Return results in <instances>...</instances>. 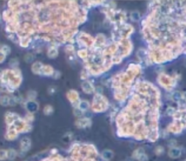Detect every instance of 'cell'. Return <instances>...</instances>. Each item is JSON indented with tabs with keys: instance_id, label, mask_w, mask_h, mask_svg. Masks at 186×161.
Segmentation results:
<instances>
[{
	"instance_id": "obj_2",
	"label": "cell",
	"mask_w": 186,
	"mask_h": 161,
	"mask_svg": "<svg viewBox=\"0 0 186 161\" xmlns=\"http://www.w3.org/2000/svg\"><path fill=\"white\" fill-rule=\"evenodd\" d=\"M177 76H171L165 73H159L157 76L158 84L167 91H172L177 82Z\"/></svg>"
},
{
	"instance_id": "obj_4",
	"label": "cell",
	"mask_w": 186,
	"mask_h": 161,
	"mask_svg": "<svg viewBox=\"0 0 186 161\" xmlns=\"http://www.w3.org/2000/svg\"><path fill=\"white\" fill-rule=\"evenodd\" d=\"M133 158L137 159L138 161H148V158L145 154V150L143 148H137L133 152Z\"/></svg>"
},
{
	"instance_id": "obj_9",
	"label": "cell",
	"mask_w": 186,
	"mask_h": 161,
	"mask_svg": "<svg viewBox=\"0 0 186 161\" xmlns=\"http://www.w3.org/2000/svg\"><path fill=\"white\" fill-rule=\"evenodd\" d=\"M167 113H168L169 115H173L174 114H175V110L174 109L173 107H169L167 110Z\"/></svg>"
},
{
	"instance_id": "obj_1",
	"label": "cell",
	"mask_w": 186,
	"mask_h": 161,
	"mask_svg": "<svg viewBox=\"0 0 186 161\" xmlns=\"http://www.w3.org/2000/svg\"><path fill=\"white\" fill-rule=\"evenodd\" d=\"M141 73V67L138 64L131 63L126 71L119 73L114 78V87L115 91V98L118 100L123 101L128 97L129 91L132 86L133 81Z\"/></svg>"
},
{
	"instance_id": "obj_7",
	"label": "cell",
	"mask_w": 186,
	"mask_h": 161,
	"mask_svg": "<svg viewBox=\"0 0 186 161\" xmlns=\"http://www.w3.org/2000/svg\"><path fill=\"white\" fill-rule=\"evenodd\" d=\"M130 19L134 22L139 21L140 19V13L137 10H134L130 13Z\"/></svg>"
},
{
	"instance_id": "obj_11",
	"label": "cell",
	"mask_w": 186,
	"mask_h": 161,
	"mask_svg": "<svg viewBox=\"0 0 186 161\" xmlns=\"http://www.w3.org/2000/svg\"><path fill=\"white\" fill-rule=\"evenodd\" d=\"M184 161H186V159H185V160H184Z\"/></svg>"
},
{
	"instance_id": "obj_5",
	"label": "cell",
	"mask_w": 186,
	"mask_h": 161,
	"mask_svg": "<svg viewBox=\"0 0 186 161\" xmlns=\"http://www.w3.org/2000/svg\"><path fill=\"white\" fill-rule=\"evenodd\" d=\"M181 150L179 147H172L169 149L168 152V155L171 158H178L181 156Z\"/></svg>"
},
{
	"instance_id": "obj_12",
	"label": "cell",
	"mask_w": 186,
	"mask_h": 161,
	"mask_svg": "<svg viewBox=\"0 0 186 161\" xmlns=\"http://www.w3.org/2000/svg\"><path fill=\"white\" fill-rule=\"evenodd\" d=\"M185 111H186V110H185Z\"/></svg>"
},
{
	"instance_id": "obj_3",
	"label": "cell",
	"mask_w": 186,
	"mask_h": 161,
	"mask_svg": "<svg viewBox=\"0 0 186 161\" xmlns=\"http://www.w3.org/2000/svg\"><path fill=\"white\" fill-rule=\"evenodd\" d=\"M135 31V28L130 24L124 23L120 25L119 29V34L120 36L121 39H128L133 32Z\"/></svg>"
},
{
	"instance_id": "obj_10",
	"label": "cell",
	"mask_w": 186,
	"mask_h": 161,
	"mask_svg": "<svg viewBox=\"0 0 186 161\" xmlns=\"http://www.w3.org/2000/svg\"><path fill=\"white\" fill-rule=\"evenodd\" d=\"M182 98H183L184 101L186 102V91L182 92Z\"/></svg>"
},
{
	"instance_id": "obj_8",
	"label": "cell",
	"mask_w": 186,
	"mask_h": 161,
	"mask_svg": "<svg viewBox=\"0 0 186 161\" xmlns=\"http://www.w3.org/2000/svg\"><path fill=\"white\" fill-rule=\"evenodd\" d=\"M164 148L163 147L158 146L156 148L155 152H156V154L157 155H161V154L164 153Z\"/></svg>"
},
{
	"instance_id": "obj_6",
	"label": "cell",
	"mask_w": 186,
	"mask_h": 161,
	"mask_svg": "<svg viewBox=\"0 0 186 161\" xmlns=\"http://www.w3.org/2000/svg\"><path fill=\"white\" fill-rule=\"evenodd\" d=\"M171 98L173 99L174 101L178 103L182 99V92L179 91H174L171 95Z\"/></svg>"
}]
</instances>
